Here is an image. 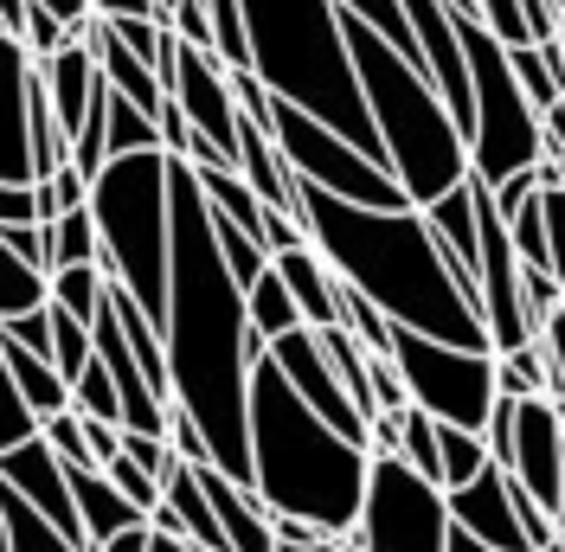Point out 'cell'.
Returning <instances> with one entry per match:
<instances>
[{
    "mask_svg": "<svg viewBox=\"0 0 565 552\" xmlns=\"http://www.w3.org/2000/svg\"><path fill=\"white\" fill-rule=\"evenodd\" d=\"M168 385L174 405L212 449V469L250 482V360L257 335L245 315V283L232 276L212 238V206L200 193L193 161L168 155Z\"/></svg>",
    "mask_w": 565,
    "mask_h": 552,
    "instance_id": "cell-1",
    "label": "cell"
},
{
    "mask_svg": "<svg viewBox=\"0 0 565 552\" xmlns=\"http://www.w3.org/2000/svg\"><path fill=\"white\" fill-rule=\"evenodd\" d=\"M302 232L328 257V270L360 289L392 328H412L450 347H489V321L450 276V257L418 206H353L321 187H302Z\"/></svg>",
    "mask_w": 565,
    "mask_h": 552,
    "instance_id": "cell-2",
    "label": "cell"
},
{
    "mask_svg": "<svg viewBox=\"0 0 565 552\" xmlns=\"http://www.w3.org/2000/svg\"><path fill=\"white\" fill-rule=\"evenodd\" d=\"M366 463L373 449L321 424L302 392L282 380V367L257 347L250 360V488L264 495L270 514H302L348 533L366 495Z\"/></svg>",
    "mask_w": 565,
    "mask_h": 552,
    "instance_id": "cell-3",
    "label": "cell"
},
{
    "mask_svg": "<svg viewBox=\"0 0 565 552\" xmlns=\"http://www.w3.org/2000/svg\"><path fill=\"white\" fill-rule=\"evenodd\" d=\"M245 39H250V77L270 97L309 109L334 136H348L373 161H386L348 52V13L334 0H245Z\"/></svg>",
    "mask_w": 565,
    "mask_h": 552,
    "instance_id": "cell-4",
    "label": "cell"
},
{
    "mask_svg": "<svg viewBox=\"0 0 565 552\" xmlns=\"http://www.w3.org/2000/svg\"><path fill=\"white\" fill-rule=\"evenodd\" d=\"M348 52L353 71H360V97L373 109L380 148H386V168L405 187V200L430 206L450 187H462L469 180V136L457 129V116L437 97V84L424 77V65H412L386 33H373L353 13H348Z\"/></svg>",
    "mask_w": 565,
    "mask_h": 552,
    "instance_id": "cell-5",
    "label": "cell"
},
{
    "mask_svg": "<svg viewBox=\"0 0 565 552\" xmlns=\"http://www.w3.org/2000/svg\"><path fill=\"white\" fill-rule=\"evenodd\" d=\"M90 219L104 238V276L168 321V148L109 155L90 180Z\"/></svg>",
    "mask_w": 565,
    "mask_h": 552,
    "instance_id": "cell-6",
    "label": "cell"
},
{
    "mask_svg": "<svg viewBox=\"0 0 565 552\" xmlns=\"http://www.w3.org/2000/svg\"><path fill=\"white\" fill-rule=\"evenodd\" d=\"M462 59H469V173L482 187H501L508 173L540 161V109L527 104L521 77L508 65V45L489 33V20L476 7H457Z\"/></svg>",
    "mask_w": 565,
    "mask_h": 552,
    "instance_id": "cell-7",
    "label": "cell"
},
{
    "mask_svg": "<svg viewBox=\"0 0 565 552\" xmlns=\"http://www.w3.org/2000/svg\"><path fill=\"white\" fill-rule=\"evenodd\" d=\"M348 533L360 552H450V488L418 476L398 449H373Z\"/></svg>",
    "mask_w": 565,
    "mask_h": 552,
    "instance_id": "cell-8",
    "label": "cell"
},
{
    "mask_svg": "<svg viewBox=\"0 0 565 552\" xmlns=\"http://www.w3.org/2000/svg\"><path fill=\"white\" fill-rule=\"evenodd\" d=\"M270 136H277L282 161L296 168L302 187H321V193H334V200H353V206H412L405 200V187L392 180L386 161H373L366 148H353L348 136H334L328 123H316L309 109L282 104L270 97V123H264Z\"/></svg>",
    "mask_w": 565,
    "mask_h": 552,
    "instance_id": "cell-9",
    "label": "cell"
},
{
    "mask_svg": "<svg viewBox=\"0 0 565 552\" xmlns=\"http://www.w3.org/2000/svg\"><path fill=\"white\" fill-rule=\"evenodd\" d=\"M392 367L405 380V399L437 424H462V431L489 424L494 347H450L430 341V335H412V328H392Z\"/></svg>",
    "mask_w": 565,
    "mask_h": 552,
    "instance_id": "cell-10",
    "label": "cell"
},
{
    "mask_svg": "<svg viewBox=\"0 0 565 552\" xmlns=\"http://www.w3.org/2000/svg\"><path fill=\"white\" fill-rule=\"evenodd\" d=\"M161 84H168V97L180 104L186 129H193L200 141H212V155H218L225 168H238V123H245V109H238L232 71L218 65V52H206V45H186V39L174 33V39H168Z\"/></svg>",
    "mask_w": 565,
    "mask_h": 552,
    "instance_id": "cell-11",
    "label": "cell"
},
{
    "mask_svg": "<svg viewBox=\"0 0 565 552\" xmlns=\"http://www.w3.org/2000/svg\"><path fill=\"white\" fill-rule=\"evenodd\" d=\"M264 353L282 367V380L302 392V405H309L321 424H334V431L353 437V444H373V424L360 417V405L348 399V385L334 380V367H328V353H321L316 328H289V335H277V341H264Z\"/></svg>",
    "mask_w": 565,
    "mask_h": 552,
    "instance_id": "cell-12",
    "label": "cell"
},
{
    "mask_svg": "<svg viewBox=\"0 0 565 552\" xmlns=\"http://www.w3.org/2000/svg\"><path fill=\"white\" fill-rule=\"evenodd\" d=\"M508 476L527 488L533 501L553 514L565 495V405L559 399H521L514 405V456Z\"/></svg>",
    "mask_w": 565,
    "mask_h": 552,
    "instance_id": "cell-13",
    "label": "cell"
},
{
    "mask_svg": "<svg viewBox=\"0 0 565 552\" xmlns=\"http://www.w3.org/2000/svg\"><path fill=\"white\" fill-rule=\"evenodd\" d=\"M450 527L469 533L489 552H533L527 527H521V482L489 456L482 476H469L462 488H450Z\"/></svg>",
    "mask_w": 565,
    "mask_h": 552,
    "instance_id": "cell-14",
    "label": "cell"
},
{
    "mask_svg": "<svg viewBox=\"0 0 565 552\" xmlns=\"http://www.w3.org/2000/svg\"><path fill=\"white\" fill-rule=\"evenodd\" d=\"M39 59L26 39L0 33V180L7 187H33V129H26V97H33Z\"/></svg>",
    "mask_w": 565,
    "mask_h": 552,
    "instance_id": "cell-15",
    "label": "cell"
},
{
    "mask_svg": "<svg viewBox=\"0 0 565 552\" xmlns=\"http://www.w3.org/2000/svg\"><path fill=\"white\" fill-rule=\"evenodd\" d=\"M0 476L20 488L26 501H33L39 514L52 520V527H65L71 540L84 546V520H77V501H71V482H65V463H58V449L45 444V437H26V444L0 449Z\"/></svg>",
    "mask_w": 565,
    "mask_h": 552,
    "instance_id": "cell-16",
    "label": "cell"
},
{
    "mask_svg": "<svg viewBox=\"0 0 565 552\" xmlns=\"http://www.w3.org/2000/svg\"><path fill=\"white\" fill-rule=\"evenodd\" d=\"M424 219H430V232H437V244H444V257H450V276L462 283V296L482 309V219H476V180H462V187H450L444 200H430V206H418Z\"/></svg>",
    "mask_w": 565,
    "mask_h": 552,
    "instance_id": "cell-17",
    "label": "cell"
},
{
    "mask_svg": "<svg viewBox=\"0 0 565 552\" xmlns=\"http://www.w3.org/2000/svg\"><path fill=\"white\" fill-rule=\"evenodd\" d=\"M65 482H71V501H77V520H84V552L129 533V527H148V508H136L97 463H65Z\"/></svg>",
    "mask_w": 565,
    "mask_h": 552,
    "instance_id": "cell-18",
    "label": "cell"
},
{
    "mask_svg": "<svg viewBox=\"0 0 565 552\" xmlns=\"http://www.w3.org/2000/svg\"><path fill=\"white\" fill-rule=\"evenodd\" d=\"M277 276L289 283V296H296V309H302V328H341V276L328 270V257H321L316 244H289L270 257Z\"/></svg>",
    "mask_w": 565,
    "mask_h": 552,
    "instance_id": "cell-19",
    "label": "cell"
},
{
    "mask_svg": "<svg viewBox=\"0 0 565 552\" xmlns=\"http://www.w3.org/2000/svg\"><path fill=\"white\" fill-rule=\"evenodd\" d=\"M238 173L250 180V193H257L270 212H289V219H296V206H302V180H296V168L282 161L277 136H270L257 116L238 123Z\"/></svg>",
    "mask_w": 565,
    "mask_h": 552,
    "instance_id": "cell-20",
    "label": "cell"
},
{
    "mask_svg": "<svg viewBox=\"0 0 565 552\" xmlns=\"http://www.w3.org/2000/svg\"><path fill=\"white\" fill-rule=\"evenodd\" d=\"M90 52H97V71H104V84L116 91V97H129L136 109H148V116H161V104H168V91H161V77H154V65H141L136 52L122 45V39L109 33L104 20H90Z\"/></svg>",
    "mask_w": 565,
    "mask_h": 552,
    "instance_id": "cell-21",
    "label": "cell"
},
{
    "mask_svg": "<svg viewBox=\"0 0 565 552\" xmlns=\"http://www.w3.org/2000/svg\"><path fill=\"white\" fill-rule=\"evenodd\" d=\"M0 353H7V373H13V392L26 399V412L45 424L52 412H65L71 405V380L45 360V353H33V347H20L13 335H0Z\"/></svg>",
    "mask_w": 565,
    "mask_h": 552,
    "instance_id": "cell-22",
    "label": "cell"
},
{
    "mask_svg": "<svg viewBox=\"0 0 565 552\" xmlns=\"http://www.w3.org/2000/svg\"><path fill=\"white\" fill-rule=\"evenodd\" d=\"M0 520H7V552H84L65 527H52V520L39 514L7 476H0Z\"/></svg>",
    "mask_w": 565,
    "mask_h": 552,
    "instance_id": "cell-23",
    "label": "cell"
},
{
    "mask_svg": "<svg viewBox=\"0 0 565 552\" xmlns=\"http://www.w3.org/2000/svg\"><path fill=\"white\" fill-rule=\"evenodd\" d=\"M245 315H250V335H257V341H277V335H289V328H302V309H296L289 283L277 276V264L245 289Z\"/></svg>",
    "mask_w": 565,
    "mask_h": 552,
    "instance_id": "cell-24",
    "label": "cell"
},
{
    "mask_svg": "<svg viewBox=\"0 0 565 552\" xmlns=\"http://www.w3.org/2000/svg\"><path fill=\"white\" fill-rule=\"evenodd\" d=\"M45 302H52V276L39 270V264H26L7 244V232H0V321L7 315H26V309H45Z\"/></svg>",
    "mask_w": 565,
    "mask_h": 552,
    "instance_id": "cell-25",
    "label": "cell"
},
{
    "mask_svg": "<svg viewBox=\"0 0 565 552\" xmlns=\"http://www.w3.org/2000/svg\"><path fill=\"white\" fill-rule=\"evenodd\" d=\"M45 238H52V270H65V264H104V238H97L90 200L58 212V219H45Z\"/></svg>",
    "mask_w": 565,
    "mask_h": 552,
    "instance_id": "cell-26",
    "label": "cell"
},
{
    "mask_svg": "<svg viewBox=\"0 0 565 552\" xmlns=\"http://www.w3.org/2000/svg\"><path fill=\"white\" fill-rule=\"evenodd\" d=\"M104 148H109V155L161 148V123H154L148 109H136L129 97H116V91H109V97H104Z\"/></svg>",
    "mask_w": 565,
    "mask_h": 552,
    "instance_id": "cell-27",
    "label": "cell"
},
{
    "mask_svg": "<svg viewBox=\"0 0 565 552\" xmlns=\"http://www.w3.org/2000/svg\"><path fill=\"white\" fill-rule=\"evenodd\" d=\"M494 392L501 399H553L546 392V353H540V341L494 353Z\"/></svg>",
    "mask_w": 565,
    "mask_h": 552,
    "instance_id": "cell-28",
    "label": "cell"
},
{
    "mask_svg": "<svg viewBox=\"0 0 565 552\" xmlns=\"http://www.w3.org/2000/svg\"><path fill=\"white\" fill-rule=\"evenodd\" d=\"M104 264H65V270H52V309L77 315V321H97L104 309Z\"/></svg>",
    "mask_w": 565,
    "mask_h": 552,
    "instance_id": "cell-29",
    "label": "cell"
},
{
    "mask_svg": "<svg viewBox=\"0 0 565 552\" xmlns=\"http://www.w3.org/2000/svg\"><path fill=\"white\" fill-rule=\"evenodd\" d=\"M437 463H444V488H462L469 476H482V469H489V444H482V431L437 424Z\"/></svg>",
    "mask_w": 565,
    "mask_h": 552,
    "instance_id": "cell-30",
    "label": "cell"
},
{
    "mask_svg": "<svg viewBox=\"0 0 565 552\" xmlns=\"http://www.w3.org/2000/svg\"><path fill=\"white\" fill-rule=\"evenodd\" d=\"M212 20V52L225 71H250V39H245V0H206Z\"/></svg>",
    "mask_w": 565,
    "mask_h": 552,
    "instance_id": "cell-31",
    "label": "cell"
},
{
    "mask_svg": "<svg viewBox=\"0 0 565 552\" xmlns=\"http://www.w3.org/2000/svg\"><path fill=\"white\" fill-rule=\"evenodd\" d=\"M398 456H405L418 476L444 482V463H437V417L418 412V405H405V412H398Z\"/></svg>",
    "mask_w": 565,
    "mask_h": 552,
    "instance_id": "cell-32",
    "label": "cell"
},
{
    "mask_svg": "<svg viewBox=\"0 0 565 552\" xmlns=\"http://www.w3.org/2000/svg\"><path fill=\"white\" fill-rule=\"evenodd\" d=\"M212 238H218V251H225V264H232V276H238V283H257V276L270 270V251H264V244L250 238L245 225H232V219H225V212H212Z\"/></svg>",
    "mask_w": 565,
    "mask_h": 552,
    "instance_id": "cell-33",
    "label": "cell"
},
{
    "mask_svg": "<svg viewBox=\"0 0 565 552\" xmlns=\"http://www.w3.org/2000/svg\"><path fill=\"white\" fill-rule=\"evenodd\" d=\"M341 328H348V335H353L360 347H366V353H380V360L392 353V321H386L380 309H373V302H366L360 289H348V283H341Z\"/></svg>",
    "mask_w": 565,
    "mask_h": 552,
    "instance_id": "cell-34",
    "label": "cell"
},
{
    "mask_svg": "<svg viewBox=\"0 0 565 552\" xmlns=\"http://www.w3.org/2000/svg\"><path fill=\"white\" fill-rule=\"evenodd\" d=\"M90 321H77V315H65V309H52V367L65 373V380H77L84 367H90Z\"/></svg>",
    "mask_w": 565,
    "mask_h": 552,
    "instance_id": "cell-35",
    "label": "cell"
},
{
    "mask_svg": "<svg viewBox=\"0 0 565 552\" xmlns=\"http://www.w3.org/2000/svg\"><path fill=\"white\" fill-rule=\"evenodd\" d=\"M334 7H341V13H353V20H366L373 33H386L392 45L418 65V39H412V26H405V7H398V0H334Z\"/></svg>",
    "mask_w": 565,
    "mask_h": 552,
    "instance_id": "cell-36",
    "label": "cell"
},
{
    "mask_svg": "<svg viewBox=\"0 0 565 552\" xmlns=\"http://www.w3.org/2000/svg\"><path fill=\"white\" fill-rule=\"evenodd\" d=\"M71 405L84 417H109V424H122V399H116V385H109V373H104V360L90 353V367L71 380Z\"/></svg>",
    "mask_w": 565,
    "mask_h": 552,
    "instance_id": "cell-37",
    "label": "cell"
},
{
    "mask_svg": "<svg viewBox=\"0 0 565 552\" xmlns=\"http://www.w3.org/2000/svg\"><path fill=\"white\" fill-rule=\"evenodd\" d=\"M33 431H39V417L26 412V399L13 392V373H7V353H0V449L26 444Z\"/></svg>",
    "mask_w": 565,
    "mask_h": 552,
    "instance_id": "cell-38",
    "label": "cell"
},
{
    "mask_svg": "<svg viewBox=\"0 0 565 552\" xmlns=\"http://www.w3.org/2000/svg\"><path fill=\"white\" fill-rule=\"evenodd\" d=\"M565 302V289H559V276L553 270H540V264H521V309H527L533 321V335H540V321Z\"/></svg>",
    "mask_w": 565,
    "mask_h": 552,
    "instance_id": "cell-39",
    "label": "cell"
},
{
    "mask_svg": "<svg viewBox=\"0 0 565 552\" xmlns=\"http://www.w3.org/2000/svg\"><path fill=\"white\" fill-rule=\"evenodd\" d=\"M508 238H514V257H521V264H540V270H546V219H540V193L508 219Z\"/></svg>",
    "mask_w": 565,
    "mask_h": 552,
    "instance_id": "cell-40",
    "label": "cell"
},
{
    "mask_svg": "<svg viewBox=\"0 0 565 552\" xmlns=\"http://www.w3.org/2000/svg\"><path fill=\"white\" fill-rule=\"evenodd\" d=\"M104 476H109L116 488H122V495H129L136 508H148V514H154V501H161V482H154V476L141 469L136 456H122V449H116V456L104 463Z\"/></svg>",
    "mask_w": 565,
    "mask_h": 552,
    "instance_id": "cell-41",
    "label": "cell"
},
{
    "mask_svg": "<svg viewBox=\"0 0 565 552\" xmlns=\"http://www.w3.org/2000/svg\"><path fill=\"white\" fill-rule=\"evenodd\" d=\"M39 437L58 449V463H90V449H84V424H77V405L52 412L45 424H39Z\"/></svg>",
    "mask_w": 565,
    "mask_h": 552,
    "instance_id": "cell-42",
    "label": "cell"
},
{
    "mask_svg": "<svg viewBox=\"0 0 565 552\" xmlns=\"http://www.w3.org/2000/svg\"><path fill=\"white\" fill-rule=\"evenodd\" d=\"M533 341H540V353H546V392H553V399H565V309L546 315Z\"/></svg>",
    "mask_w": 565,
    "mask_h": 552,
    "instance_id": "cell-43",
    "label": "cell"
},
{
    "mask_svg": "<svg viewBox=\"0 0 565 552\" xmlns=\"http://www.w3.org/2000/svg\"><path fill=\"white\" fill-rule=\"evenodd\" d=\"M540 219H546V270H565V187H540Z\"/></svg>",
    "mask_w": 565,
    "mask_h": 552,
    "instance_id": "cell-44",
    "label": "cell"
},
{
    "mask_svg": "<svg viewBox=\"0 0 565 552\" xmlns=\"http://www.w3.org/2000/svg\"><path fill=\"white\" fill-rule=\"evenodd\" d=\"M20 39H26V52H33V59H52V52H58L65 39H77V33H65V20H52V13L33 0V7H26V26H20Z\"/></svg>",
    "mask_w": 565,
    "mask_h": 552,
    "instance_id": "cell-45",
    "label": "cell"
},
{
    "mask_svg": "<svg viewBox=\"0 0 565 552\" xmlns=\"http://www.w3.org/2000/svg\"><path fill=\"white\" fill-rule=\"evenodd\" d=\"M122 456H136V463L148 469V476H154V482H161V476H168V469L180 463L174 444H168V437H148V431H122Z\"/></svg>",
    "mask_w": 565,
    "mask_h": 552,
    "instance_id": "cell-46",
    "label": "cell"
},
{
    "mask_svg": "<svg viewBox=\"0 0 565 552\" xmlns=\"http://www.w3.org/2000/svg\"><path fill=\"white\" fill-rule=\"evenodd\" d=\"M0 335H13L20 347H33V353L52 360V302H45V309H26V315H7Z\"/></svg>",
    "mask_w": 565,
    "mask_h": 552,
    "instance_id": "cell-47",
    "label": "cell"
},
{
    "mask_svg": "<svg viewBox=\"0 0 565 552\" xmlns=\"http://www.w3.org/2000/svg\"><path fill=\"white\" fill-rule=\"evenodd\" d=\"M476 13L489 20V33L501 45H527V20H521V0H476Z\"/></svg>",
    "mask_w": 565,
    "mask_h": 552,
    "instance_id": "cell-48",
    "label": "cell"
},
{
    "mask_svg": "<svg viewBox=\"0 0 565 552\" xmlns=\"http://www.w3.org/2000/svg\"><path fill=\"white\" fill-rule=\"evenodd\" d=\"M168 26H174L186 45H206L212 52V20H206V0H174L168 7Z\"/></svg>",
    "mask_w": 565,
    "mask_h": 552,
    "instance_id": "cell-49",
    "label": "cell"
},
{
    "mask_svg": "<svg viewBox=\"0 0 565 552\" xmlns=\"http://www.w3.org/2000/svg\"><path fill=\"white\" fill-rule=\"evenodd\" d=\"M533 193H540V173H533V168L508 173L501 187H489V200H494V212H501V219H514V212H521V206L533 200Z\"/></svg>",
    "mask_w": 565,
    "mask_h": 552,
    "instance_id": "cell-50",
    "label": "cell"
},
{
    "mask_svg": "<svg viewBox=\"0 0 565 552\" xmlns=\"http://www.w3.org/2000/svg\"><path fill=\"white\" fill-rule=\"evenodd\" d=\"M77 424H84V449H90V463L104 469L109 456L122 449V424H109V417H84V412H77Z\"/></svg>",
    "mask_w": 565,
    "mask_h": 552,
    "instance_id": "cell-51",
    "label": "cell"
},
{
    "mask_svg": "<svg viewBox=\"0 0 565 552\" xmlns=\"http://www.w3.org/2000/svg\"><path fill=\"white\" fill-rule=\"evenodd\" d=\"M540 155L546 161H565V97L553 109H540Z\"/></svg>",
    "mask_w": 565,
    "mask_h": 552,
    "instance_id": "cell-52",
    "label": "cell"
},
{
    "mask_svg": "<svg viewBox=\"0 0 565 552\" xmlns=\"http://www.w3.org/2000/svg\"><path fill=\"white\" fill-rule=\"evenodd\" d=\"M52 20H65V33H90V20H97V7L90 0H39Z\"/></svg>",
    "mask_w": 565,
    "mask_h": 552,
    "instance_id": "cell-53",
    "label": "cell"
},
{
    "mask_svg": "<svg viewBox=\"0 0 565 552\" xmlns=\"http://www.w3.org/2000/svg\"><path fill=\"white\" fill-rule=\"evenodd\" d=\"M97 20H161V0H90Z\"/></svg>",
    "mask_w": 565,
    "mask_h": 552,
    "instance_id": "cell-54",
    "label": "cell"
},
{
    "mask_svg": "<svg viewBox=\"0 0 565 552\" xmlns=\"http://www.w3.org/2000/svg\"><path fill=\"white\" fill-rule=\"evenodd\" d=\"M154 123H161V148H168V155H180V148L193 141V129H186V116H180V104H174V97L161 104V116H154Z\"/></svg>",
    "mask_w": 565,
    "mask_h": 552,
    "instance_id": "cell-55",
    "label": "cell"
},
{
    "mask_svg": "<svg viewBox=\"0 0 565 552\" xmlns=\"http://www.w3.org/2000/svg\"><path fill=\"white\" fill-rule=\"evenodd\" d=\"M148 546H154V527H129V533H116V540H104L90 552H148Z\"/></svg>",
    "mask_w": 565,
    "mask_h": 552,
    "instance_id": "cell-56",
    "label": "cell"
},
{
    "mask_svg": "<svg viewBox=\"0 0 565 552\" xmlns=\"http://www.w3.org/2000/svg\"><path fill=\"white\" fill-rule=\"evenodd\" d=\"M26 7H33V0H0V33L20 39V26H26Z\"/></svg>",
    "mask_w": 565,
    "mask_h": 552,
    "instance_id": "cell-57",
    "label": "cell"
},
{
    "mask_svg": "<svg viewBox=\"0 0 565 552\" xmlns=\"http://www.w3.org/2000/svg\"><path fill=\"white\" fill-rule=\"evenodd\" d=\"M148 552H200V546H186V540H174V533H154V546Z\"/></svg>",
    "mask_w": 565,
    "mask_h": 552,
    "instance_id": "cell-58",
    "label": "cell"
},
{
    "mask_svg": "<svg viewBox=\"0 0 565 552\" xmlns=\"http://www.w3.org/2000/svg\"><path fill=\"white\" fill-rule=\"evenodd\" d=\"M450 552H489V546H476L469 533H457V527H450Z\"/></svg>",
    "mask_w": 565,
    "mask_h": 552,
    "instance_id": "cell-59",
    "label": "cell"
},
{
    "mask_svg": "<svg viewBox=\"0 0 565 552\" xmlns=\"http://www.w3.org/2000/svg\"><path fill=\"white\" fill-rule=\"evenodd\" d=\"M450 7H476V0H450Z\"/></svg>",
    "mask_w": 565,
    "mask_h": 552,
    "instance_id": "cell-60",
    "label": "cell"
},
{
    "mask_svg": "<svg viewBox=\"0 0 565 552\" xmlns=\"http://www.w3.org/2000/svg\"><path fill=\"white\" fill-rule=\"evenodd\" d=\"M168 7H174V0H161V13H168Z\"/></svg>",
    "mask_w": 565,
    "mask_h": 552,
    "instance_id": "cell-61",
    "label": "cell"
},
{
    "mask_svg": "<svg viewBox=\"0 0 565 552\" xmlns=\"http://www.w3.org/2000/svg\"><path fill=\"white\" fill-rule=\"evenodd\" d=\"M559 289H565V270H559Z\"/></svg>",
    "mask_w": 565,
    "mask_h": 552,
    "instance_id": "cell-62",
    "label": "cell"
},
{
    "mask_svg": "<svg viewBox=\"0 0 565 552\" xmlns=\"http://www.w3.org/2000/svg\"><path fill=\"white\" fill-rule=\"evenodd\" d=\"M559 309H565V302H559Z\"/></svg>",
    "mask_w": 565,
    "mask_h": 552,
    "instance_id": "cell-63",
    "label": "cell"
}]
</instances>
